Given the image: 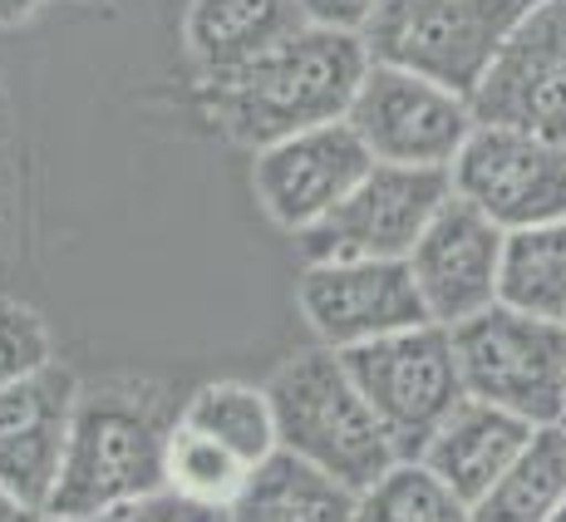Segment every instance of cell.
I'll use <instances>...</instances> for the list:
<instances>
[{
	"label": "cell",
	"instance_id": "obj_22",
	"mask_svg": "<svg viewBox=\"0 0 566 522\" xmlns=\"http://www.w3.org/2000/svg\"><path fill=\"white\" fill-rule=\"evenodd\" d=\"M355 522H473V503H463L419 459H399L379 483L360 493Z\"/></svg>",
	"mask_w": 566,
	"mask_h": 522
},
{
	"label": "cell",
	"instance_id": "obj_29",
	"mask_svg": "<svg viewBox=\"0 0 566 522\" xmlns=\"http://www.w3.org/2000/svg\"><path fill=\"white\" fill-rule=\"evenodd\" d=\"M40 522H84V518H40Z\"/></svg>",
	"mask_w": 566,
	"mask_h": 522
},
{
	"label": "cell",
	"instance_id": "obj_20",
	"mask_svg": "<svg viewBox=\"0 0 566 522\" xmlns=\"http://www.w3.org/2000/svg\"><path fill=\"white\" fill-rule=\"evenodd\" d=\"M178 419L192 424V429H202V434H212L217 443H227L247 469H261V463L281 449L266 385H247V379H212V385L192 389L188 405L178 409Z\"/></svg>",
	"mask_w": 566,
	"mask_h": 522
},
{
	"label": "cell",
	"instance_id": "obj_16",
	"mask_svg": "<svg viewBox=\"0 0 566 522\" xmlns=\"http://www.w3.org/2000/svg\"><path fill=\"white\" fill-rule=\"evenodd\" d=\"M532 434L537 429H527L522 419L503 415V409L483 405V399H463L439 424V434L423 443L419 463L429 473H439L463 503H478L497 478L513 469V459L527 449Z\"/></svg>",
	"mask_w": 566,
	"mask_h": 522
},
{
	"label": "cell",
	"instance_id": "obj_14",
	"mask_svg": "<svg viewBox=\"0 0 566 522\" xmlns=\"http://www.w3.org/2000/svg\"><path fill=\"white\" fill-rule=\"evenodd\" d=\"M369 168H375V158L365 154L355 128L340 118V124L306 128V134L281 138V144L252 154V188L271 222L301 237L325 212L340 208Z\"/></svg>",
	"mask_w": 566,
	"mask_h": 522
},
{
	"label": "cell",
	"instance_id": "obj_21",
	"mask_svg": "<svg viewBox=\"0 0 566 522\" xmlns=\"http://www.w3.org/2000/svg\"><path fill=\"white\" fill-rule=\"evenodd\" d=\"M256 469H247V463L237 459L227 443H217L212 434L172 419L168 453H163V488L192 498V503H207V508L232 513V503L242 498V488H247V478Z\"/></svg>",
	"mask_w": 566,
	"mask_h": 522
},
{
	"label": "cell",
	"instance_id": "obj_1",
	"mask_svg": "<svg viewBox=\"0 0 566 522\" xmlns=\"http://www.w3.org/2000/svg\"><path fill=\"white\" fill-rule=\"evenodd\" d=\"M365 70V35L306 25L247 70L222 74V80H198V104L232 144L261 154L306 128L340 124L350 114Z\"/></svg>",
	"mask_w": 566,
	"mask_h": 522
},
{
	"label": "cell",
	"instance_id": "obj_7",
	"mask_svg": "<svg viewBox=\"0 0 566 522\" xmlns=\"http://www.w3.org/2000/svg\"><path fill=\"white\" fill-rule=\"evenodd\" d=\"M453 198L449 168H399L375 163L350 198L301 232L306 261H409L439 208Z\"/></svg>",
	"mask_w": 566,
	"mask_h": 522
},
{
	"label": "cell",
	"instance_id": "obj_4",
	"mask_svg": "<svg viewBox=\"0 0 566 522\" xmlns=\"http://www.w3.org/2000/svg\"><path fill=\"white\" fill-rule=\"evenodd\" d=\"M542 0H379L360 30L375 64L423 74V80L473 100L507 35Z\"/></svg>",
	"mask_w": 566,
	"mask_h": 522
},
{
	"label": "cell",
	"instance_id": "obj_5",
	"mask_svg": "<svg viewBox=\"0 0 566 522\" xmlns=\"http://www.w3.org/2000/svg\"><path fill=\"white\" fill-rule=\"evenodd\" d=\"M449 335L468 399H483L527 429L566 424V325L493 306Z\"/></svg>",
	"mask_w": 566,
	"mask_h": 522
},
{
	"label": "cell",
	"instance_id": "obj_17",
	"mask_svg": "<svg viewBox=\"0 0 566 522\" xmlns=\"http://www.w3.org/2000/svg\"><path fill=\"white\" fill-rule=\"evenodd\" d=\"M360 493L340 478L321 473L315 463L276 449L247 478L242 498L232 503V522H355Z\"/></svg>",
	"mask_w": 566,
	"mask_h": 522
},
{
	"label": "cell",
	"instance_id": "obj_32",
	"mask_svg": "<svg viewBox=\"0 0 566 522\" xmlns=\"http://www.w3.org/2000/svg\"><path fill=\"white\" fill-rule=\"evenodd\" d=\"M562 429H566V424H562Z\"/></svg>",
	"mask_w": 566,
	"mask_h": 522
},
{
	"label": "cell",
	"instance_id": "obj_6",
	"mask_svg": "<svg viewBox=\"0 0 566 522\" xmlns=\"http://www.w3.org/2000/svg\"><path fill=\"white\" fill-rule=\"evenodd\" d=\"M340 361L369 399L375 419L385 424L399 459H419L439 424L468 399L453 361V335L443 325H413L360 351H345Z\"/></svg>",
	"mask_w": 566,
	"mask_h": 522
},
{
	"label": "cell",
	"instance_id": "obj_10",
	"mask_svg": "<svg viewBox=\"0 0 566 522\" xmlns=\"http://www.w3.org/2000/svg\"><path fill=\"white\" fill-rule=\"evenodd\" d=\"M296 306L325 351L345 355L385 335L433 325L413 291L409 261H306Z\"/></svg>",
	"mask_w": 566,
	"mask_h": 522
},
{
	"label": "cell",
	"instance_id": "obj_27",
	"mask_svg": "<svg viewBox=\"0 0 566 522\" xmlns=\"http://www.w3.org/2000/svg\"><path fill=\"white\" fill-rule=\"evenodd\" d=\"M50 0H0V30H20L45 10Z\"/></svg>",
	"mask_w": 566,
	"mask_h": 522
},
{
	"label": "cell",
	"instance_id": "obj_13",
	"mask_svg": "<svg viewBox=\"0 0 566 522\" xmlns=\"http://www.w3.org/2000/svg\"><path fill=\"white\" fill-rule=\"evenodd\" d=\"M503 242H507V232L497 222H488L473 202H463V198L443 202L439 217L429 222V232L409 252L413 291H419L433 325L453 331V325L497 306Z\"/></svg>",
	"mask_w": 566,
	"mask_h": 522
},
{
	"label": "cell",
	"instance_id": "obj_30",
	"mask_svg": "<svg viewBox=\"0 0 566 522\" xmlns=\"http://www.w3.org/2000/svg\"><path fill=\"white\" fill-rule=\"evenodd\" d=\"M70 6H99V0H70Z\"/></svg>",
	"mask_w": 566,
	"mask_h": 522
},
{
	"label": "cell",
	"instance_id": "obj_31",
	"mask_svg": "<svg viewBox=\"0 0 566 522\" xmlns=\"http://www.w3.org/2000/svg\"><path fill=\"white\" fill-rule=\"evenodd\" d=\"M552 522H566V503H562V513H557V518H552Z\"/></svg>",
	"mask_w": 566,
	"mask_h": 522
},
{
	"label": "cell",
	"instance_id": "obj_2",
	"mask_svg": "<svg viewBox=\"0 0 566 522\" xmlns=\"http://www.w3.org/2000/svg\"><path fill=\"white\" fill-rule=\"evenodd\" d=\"M178 409L148 379H104L84 385L70 424L60 488L45 518L94 522L108 508L163 488V453Z\"/></svg>",
	"mask_w": 566,
	"mask_h": 522
},
{
	"label": "cell",
	"instance_id": "obj_8",
	"mask_svg": "<svg viewBox=\"0 0 566 522\" xmlns=\"http://www.w3.org/2000/svg\"><path fill=\"white\" fill-rule=\"evenodd\" d=\"M345 124L355 128V138L375 163L453 168V158H459L468 134L478 128V118L473 104L459 100L453 90H443V84L369 60Z\"/></svg>",
	"mask_w": 566,
	"mask_h": 522
},
{
	"label": "cell",
	"instance_id": "obj_26",
	"mask_svg": "<svg viewBox=\"0 0 566 522\" xmlns=\"http://www.w3.org/2000/svg\"><path fill=\"white\" fill-rule=\"evenodd\" d=\"M15 114H10V94H6V80H0V237L10 227V208L20 198V178H15Z\"/></svg>",
	"mask_w": 566,
	"mask_h": 522
},
{
	"label": "cell",
	"instance_id": "obj_23",
	"mask_svg": "<svg viewBox=\"0 0 566 522\" xmlns=\"http://www.w3.org/2000/svg\"><path fill=\"white\" fill-rule=\"evenodd\" d=\"M50 361H54V341L50 325L40 321V311L15 296H0V389L35 375Z\"/></svg>",
	"mask_w": 566,
	"mask_h": 522
},
{
	"label": "cell",
	"instance_id": "obj_12",
	"mask_svg": "<svg viewBox=\"0 0 566 522\" xmlns=\"http://www.w3.org/2000/svg\"><path fill=\"white\" fill-rule=\"evenodd\" d=\"M80 389V375L60 361L0 389V488L40 518L60 488Z\"/></svg>",
	"mask_w": 566,
	"mask_h": 522
},
{
	"label": "cell",
	"instance_id": "obj_18",
	"mask_svg": "<svg viewBox=\"0 0 566 522\" xmlns=\"http://www.w3.org/2000/svg\"><path fill=\"white\" fill-rule=\"evenodd\" d=\"M566 503V429H537L513 469L473 503V522H552Z\"/></svg>",
	"mask_w": 566,
	"mask_h": 522
},
{
	"label": "cell",
	"instance_id": "obj_3",
	"mask_svg": "<svg viewBox=\"0 0 566 522\" xmlns=\"http://www.w3.org/2000/svg\"><path fill=\"white\" fill-rule=\"evenodd\" d=\"M266 399L276 415V439L286 453L315 463L321 473L340 478L345 488L365 493L399 463L385 424L375 419L345 361L325 345L291 355L271 369Z\"/></svg>",
	"mask_w": 566,
	"mask_h": 522
},
{
	"label": "cell",
	"instance_id": "obj_15",
	"mask_svg": "<svg viewBox=\"0 0 566 522\" xmlns=\"http://www.w3.org/2000/svg\"><path fill=\"white\" fill-rule=\"evenodd\" d=\"M301 30L306 20L291 0H188L182 45L198 80H222L281 50Z\"/></svg>",
	"mask_w": 566,
	"mask_h": 522
},
{
	"label": "cell",
	"instance_id": "obj_11",
	"mask_svg": "<svg viewBox=\"0 0 566 522\" xmlns=\"http://www.w3.org/2000/svg\"><path fill=\"white\" fill-rule=\"evenodd\" d=\"M468 104L478 124L566 144V0H542L522 20Z\"/></svg>",
	"mask_w": 566,
	"mask_h": 522
},
{
	"label": "cell",
	"instance_id": "obj_9",
	"mask_svg": "<svg viewBox=\"0 0 566 522\" xmlns=\"http://www.w3.org/2000/svg\"><path fill=\"white\" fill-rule=\"evenodd\" d=\"M453 198L473 202L503 232L566 222V144L522 128L478 124L449 168Z\"/></svg>",
	"mask_w": 566,
	"mask_h": 522
},
{
	"label": "cell",
	"instance_id": "obj_25",
	"mask_svg": "<svg viewBox=\"0 0 566 522\" xmlns=\"http://www.w3.org/2000/svg\"><path fill=\"white\" fill-rule=\"evenodd\" d=\"M291 6H296L301 20L315 30H350V35H360L379 0H291Z\"/></svg>",
	"mask_w": 566,
	"mask_h": 522
},
{
	"label": "cell",
	"instance_id": "obj_28",
	"mask_svg": "<svg viewBox=\"0 0 566 522\" xmlns=\"http://www.w3.org/2000/svg\"><path fill=\"white\" fill-rule=\"evenodd\" d=\"M0 522H40V513H30L25 503H15V498L0 488Z\"/></svg>",
	"mask_w": 566,
	"mask_h": 522
},
{
	"label": "cell",
	"instance_id": "obj_19",
	"mask_svg": "<svg viewBox=\"0 0 566 522\" xmlns=\"http://www.w3.org/2000/svg\"><path fill=\"white\" fill-rule=\"evenodd\" d=\"M497 306L566 325V222L507 232L503 271H497Z\"/></svg>",
	"mask_w": 566,
	"mask_h": 522
},
{
	"label": "cell",
	"instance_id": "obj_24",
	"mask_svg": "<svg viewBox=\"0 0 566 522\" xmlns=\"http://www.w3.org/2000/svg\"><path fill=\"white\" fill-rule=\"evenodd\" d=\"M94 522H232L222 508H207V503H192V498L172 493V488H154L144 498H128V503L108 508Z\"/></svg>",
	"mask_w": 566,
	"mask_h": 522
}]
</instances>
